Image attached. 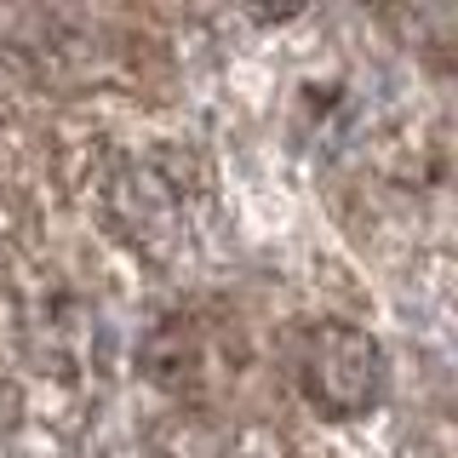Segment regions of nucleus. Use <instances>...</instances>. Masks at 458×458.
<instances>
[{"mask_svg": "<svg viewBox=\"0 0 458 458\" xmlns=\"http://www.w3.org/2000/svg\"><path fill=\"white\" fill-rule=\"evenodd\" d=\"M155 458H286L281 441L258 424H218V419H178L155 441Z\"/></svg>", "mask_w": 458, "mask_h": 458, "instance_id": "obj_3", "label": "nucleus"}, {"mask_svg": "<svg viewBox=\"0 0 458 458\" xmlns=\"http://www.w3.org/2000/svg\"><path fill=\"white\" fill-rule=\"evenodd\" d=\"M298 390L327 419H361L384 395V355L372 333L350 321H315L298 344Z\"/></svg>", "mask_w": 458, "mask_h": 458, "instance_id": "obj_2", "label": "nucleus"}, {"mask_svg": "<svg viewBox=\"0 0 458 458\" xmlns=\"http://www.w3.org/2000/svg\"><path fill=\"white\" fill-rule=\"evenodd\" d=\"M75 172L92 200V218L132 252L166 258L195 235L207 172L178 132L143 121L126 132H109L104 143H81Z\"/></svg>", "mask_w": 458, "mask_h": 458, "instance_id": "obj_1", "label": "nucleus"}]
</instances>
